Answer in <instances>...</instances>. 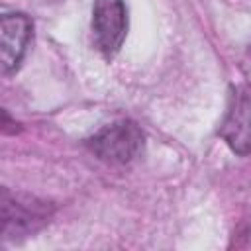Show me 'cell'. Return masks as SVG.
Listing matches in <instances>:
<instances>
[{
    "instance_id": "1",
    "label": "cell",
    "mask_w": 251,
    "mask_h": 251,
    "mask_svg": "<svg viewBox=\"0 0 251 251\" xmlns=\"http://www.w3.org/2000/svg\"><path fill=\"white\" fill-rule=\"evenodd\" d=\"M55 208L27 192L0 186V237L22 239L43 229Z\"/></svg>"
},
{
    "instance_id": "2",
    "label": "cell",
    "mask_w": 251,
    "mask_h": 251,
    "mask_svg": "<svg viewBox=\"0 0 251 251\" xmlns=\"http://www.w3.org/2000/svg\"><path fill=\"white\" fill-rule=\"evenodd\" d=\"M86 145L100 161L108 165H127L141 155L145 135L137 124L120 120L96 131Z\"/></svg>"
},
{
    "instance_id": "3",
    "label": "cell",
    "mask_w": 251,
    "mask_h": 251,
    "mask_svg": "<svg viewBox=\"0 0 251 251\" xmlns=\"http://www.w3.org/2000/svg\"><path fill=\"white\" fill-rule=\"evenodd\" d=\"M92 31L98 51L112 59L127 35V8L124 0H94Z\"/></svg>"
},
{
    "instance_id": "4",
    "label": "cell",
    "mask_w": 251,
    "mask_h": 251,
    "mask_svg": "<svg viewBox=\"0 0 251 251\" xmlns=\"http://www.w3.org/2000/svg\"><path fill=\"white\" fill-rule=\"evenodd\" d=\"M33 24L25 14H0V76L14 75L31 41Z\"/></svg>"
},
{
    "instance_id": "5",
    "label": "cell",
    "mask_w": 251,
    "mask_h": 251,
    "mask_svg": "<svg viewBox=\"0 0 251 251\" xmlns=\"http://www.w3.org/2000/svg\"><path fill=\"white\" fill-rule=\"evenodd\" d=\"M220 135L241 157L249 151V96L245 88H233Z\"/></svg>"
},
{
    "instance_id": "6",
    "label": "cell",
    "mask_w": 251,
    "mask_h": 251,
    "mask_svg": "<svg viewBox=\"0 0 251 251\" xmlns=\"http://www.w3.org/2000/svg\"><path fill=\"white\" fill-rule=\"evenodd\" d=\"M0 131H10V133H14V131H18V124L0 108Z\"/></svg>"
}]
</instances>
